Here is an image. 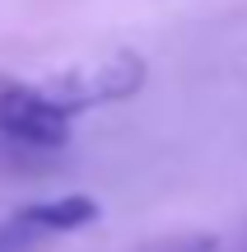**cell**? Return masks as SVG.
<instances>
[{"label": "cell", "instance_id": "2", "mask_svg": "<svg viewBox=\"0 0 247 252\" xmlns=\"http://www.w3.org/2000/svg\"><path fill=\"white\" fill-rule=\"evenodd\" d=\"M70 117L47 98L42 80L0 75V140L28 154H52L70 145Z\"/></svg>", "mask_w": 247, "mask_h": 252}, {"label": "cell", "instance_id": "1", "mask_svg": "<svg viewBox=\"0 0 247 252\" xmlns=\"http://www.w3.org/2000/svg\"><path fill=\"white\" fill-rule=\"evenodd\" d=\"M145 80H149V65H145L140 52H112L93 65H75V70L47 75L42 89L70 122H80L93 108H112V103L136 98L145 89Z\"/></svg>", "mask_w": 247, "mask_h": 252}, {"label": "cell", "instance_id": "3", "mask_svg": "<svg viewBox=\"0 0 247 252\" xmlns=\"http://www.w3.org/2000/svg\"><path fill=\"white\" fill-rule=\"evenodd\" d=\"M98 220V201L70 191V196H47V201H28L0 224V252H33L47 238L75 234V229Z\"/></svg>", "mask_w": 247, "mask_h": 252}]
</instances>
